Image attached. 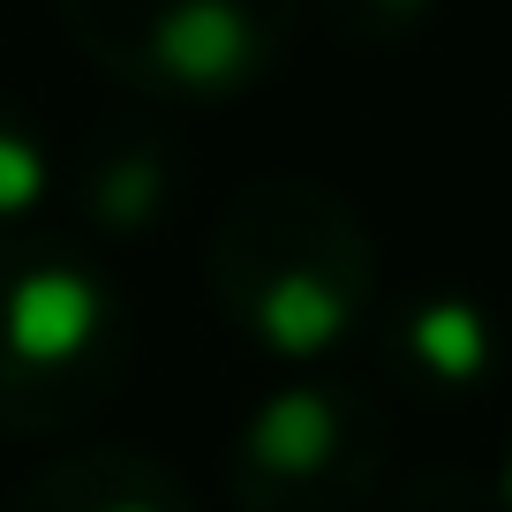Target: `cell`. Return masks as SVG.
<instances>
[{"label":"cell","mask_w":512,"mask_h":512,"mask_svg":"<svg viewBox=\"0 0 512 512\" xmlns=\"http://www.w3.org/2000/svg\"><path fill=\"white\" fill-rule=\"evenodd\" d=\"M219 317L287 369H324L377 309V241L354 196L317 174H256L204 241Z\"/></svg>","instance_id":"1"},{"label":"cell","mask_w":512,"mask_h":512,"mask_svg":"<svg viewBox=\"0 0 512 512\" xmlns=\"http://www.w3.org/2000/svg\"><path fill=\"white\" fill-rule=\"evenodd\" d=\"M136 324L98 256L61 234L0 241V437H61L128 384Z\"/></svg>","instance_id":"2"},{"label":"cell","mask_w":512,"mask_h":512,"mask_svg":"<svg viewBox=\"0 0 512 512\" xmlns=\"http://www.w3.org/2000/svg\"><path fill=\"white\" fill-rule=\"evenodd\" d=\"M302 0H61L76 53L144 106H234L294 46Z\"/></svg>","instance_id":"3"},{"label":"cell","mask_w":512,"mask_h":512,"mask_svg":"<svg viewBox=\"0 0 512 512\" xmlns=\"http://www.w3.org/2000/svg\"><path fill=\"white\" fill-rule=\"evenodd\" d=\"M384 475V407L362 384L294 369L226 445L234 512H362Z\"/></svg>","instance_id":"4"},{"label":"cell","mask_w":512,"mask_h":512,"mask_svg":"<svg viewBox=\"0 0 512 512\" xmlns=\"http://www.w3.org/2000/svg\"><path fill=\"white\" fill-rule=\"evenodd\" d=\"M68 211L98 241H144L181 204V144L159 121H106L68 159Z\"/></svg>","instance_id":"5"},{"label":"cell","mask_w":512,"mask_h":512,"mask_svg":"<svg viewBox=\"0 0 512 512\" xmlns=\"http://www.w3.org/2000/svg\"><path fill=\"white\" fill-rule=\"evenodd\" d=\"M384 369L422 400L482 392L497 369V317L467 287H415L384 309Z\"/></svg>","instance_id":"6"},{"label":"cell","mask_w":512,"mask_h":512,"mask_svg":"<svg viewBox=\"0 0 512 512\" xmlns=\"http://www.w3.org/2000/svg\"><path fill=\"white\" fill-rule=\"evenodd\" d=\"M8 512H196V497L144 445H76L38 467Z\"/></svg>","instance_id":"7"},{"label":"cell","mask_w":512,"mask_h":512,"mask_svg":"<svg viewBox=\"0 0 512 512\" xmlns=\"http://www.w3.org/2000/svg\"><path fill=\"white\" fill-rule=\"evenodd\" d=\"M61 189V159H53L46 128L23 113V98L0 91V241L31 234V219L53 204Z\"/></svg>","instance_id":"8"},{"label":"cell","mask_w":512,"mask_h":512,"mask_svg":"<svg viewBox=\"0 0 512 512\" xmlns=\"http://www.w3.org/2000/svg\"><path fill=\"white\" fill-rule=\"evenodd\" d=\"M324 8H332V23L354 46H400V38H415L430 23L437 0H324Z\"/></svg>","instance_id":"9"},{"label":"cell","mask_w":512,"mask_h":512,"mask_svg":"<svg viewBox=\"0 0 512 512\" xmlns=\"http://www.w3.org/2000/svg\"><path fill=\"white\" fill-rule=\"evenodd\" d=\"M497 505L512 512V445H505V467H497Z\"/></svg>","instance_id":"10"}]
</instances>
